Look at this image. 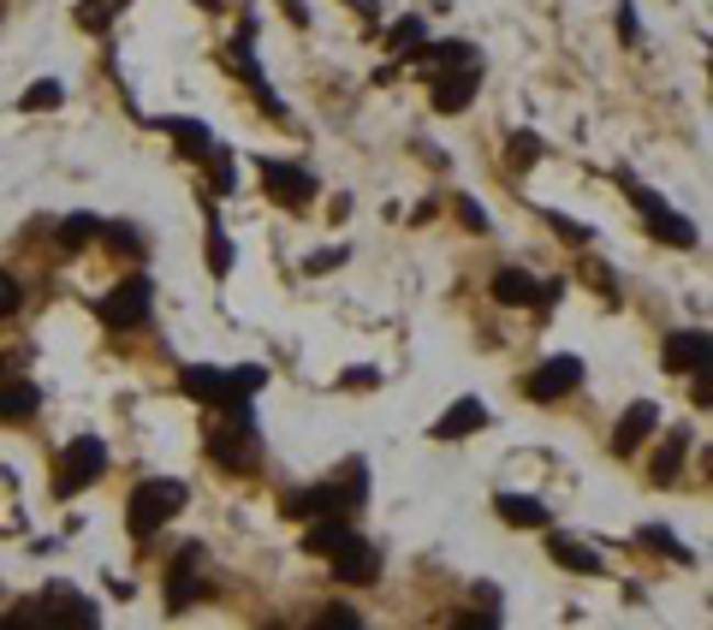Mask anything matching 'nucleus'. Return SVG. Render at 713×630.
<instances>
[{
	"instance_id": "20e7f679",
	"label": "nucleus",
	"mask_w": 713,
	"mask_h": 630,
	"mask_svg": "<svg viewBox=\"0 0 713 630\" xmlns=\"http://www.w3.org/2000/svg\"><path fill=\"white\" fill-rule=\"evenodd\" d=\"M624 190H631V202H636V209L648 214V232H654V239H660V244H678V251H690V244H695V226L683 221L678 209H666V202L654 197L648 185H636L631 173H624Z\"/></svg>"
},
{
	"instance_id": "1a4fd4ad",
	"label": "nucleus",
	"mask_w": 713,
	"mask_h": 630,
	"mask_svg": "<svg viewBox=\"0 0 713 630\" xmlns=\"http://www.w3.org/2000/svg\"><path fill=\"white\" fill-rule=\"evenodd\" d=\"M654 422H660V410H654L648 399H636L631 410H624V417H619V429H613V452H619V458H631V452L648 441V434H654Z\"/></svg>"
},
{
	"instance_id": "ddd939ff",
	"label": "nucleus",
	"mask_w": 713,
	"mask_h": 630,
	"mask_svg": "<svg viewBox=\"0 0 713 630\" xmlns=\"http://www.w3.org/2000/svg\"><path fill=\"white\" fill-rule=\"evenodd\" d=\"M493 298H500V303H542V310H547L553 286H535L523 268H500V274H493Z\"/></svg>"
},
{
	"instance_id": "b1692460",
	"label": "nucleus",
	"mask_w": 713,
	"mask_h": 630,
	"mask_svg": "<svg viewBox=\"0 0 713 630\" xmlns=\"http://www.w3.org/2000/svg\"><path fill=\"white\" fill-rule=\"evenodd\" d=\"M90 232H96L90 214H71V221L60 226V244H71V251H78V244H90Z\"/></svg>"
},
{
	"instance_id": "aec40b11",
	"label": "nucleus",
	"mask_w": 713,
	"mask_h": 630,
	"mask_svg": "<svg viewBox=\"0 0 713 630\" xmlns=\"http://www.w3.org/2000/svg\"><path fill=\"white\" fill-rule=\"evenodd\" d=\"M683 446H690V434L672 429L660 446V458H654V482H678V464H683Z\"/></svg>"
},
{
	"instance_id": "2f4dec72",
	"label": "nucleus",
	"mask_w": 713,
	"mask_h": 630,
	"mask_svg": "<svg viewBox=\"0 0 713 630\" xmlns=\"http://www.w3.org/2000/svg\"><path fill=\"white\" fill-rule=\"evenodd\" d=\"M392 42H399V48H422V24H416V19H404L399 31H392Z\"/></svg>"
},
{
	"instance_id": "a211bd4d",
	"label": "nucleus",
	"mask_w": 713,
	"mask_h": 630,
	"mask_svg": "<svg viewBox=\"0 0 713 630\" xmlns=\"http://www.w3.org/2000/svg\"><path fill=\"white\" fill-rule=\"evenodd\" d=\"M547 553H553V560H559L565 571H601V553L583 548V541H571V535H553Z\"/></svg>"
},
{
	"instance_id": "0eeeda50",
	"label": "nucleus",
	"mask_w": 713,
	"mask_h": 630,
	"mask_svg": "<svg viewBox=\"0 0 713 630\" xmlns=\"http://www.w3.org/2000/svg\"><path fill=\"white\" fill-rule=\"evenodd\" d=\"M577 387H583V363H577V357H553V363H542V369L523 380V393H530L535 405L565 399V393H577Z\"/></svg>"
},
{
	"instance_id": "2eb2a0df",
	"label": "nucleus",
	"mask_w": 713,
	"mask_h": 630,
	"mask_svg": "<svg viewBox=\"0 0 713 630\" xmlns=\"http://www.w3.org/2000/svg\"><path fill=\"white\" fill-rule=\"evenodd\" d=\"M36 417V387L19 375H0V422H31Z\"/></svg>"
},
{
	"instance_id": "4be33fe9",
	"label": "nucleus",
	"mask_w": 713,
	"mask_h": 630,
	"mask_svg": "<svg viewBox=\"0 0 713 630\" xmlns=\"http://www.w3.org/2000/svg\"><path fill=\"white\" fill-rule=\"evenodd\" d=\"M101 239H108L113 251H131V256H143V239H137V232H131L125 221H108V226H101Z\"/></svg>"
},
{
	"instance_id": "f257e3e1",
	"label": "nucleus",
	"mask_w": 713,
	"mask_h": 630,
	"mask_svg": "<svg viewBox=\"0 0 713 630\" xmlns=\"http://www.w3.org/2000/svg\"><path fill=\"white\" fill-rule=\"evenodd\" d=\"M179 506H185V482H167V476L143 482V488L131 494V506H125L131 535H155V530H161V523H167Z\"/></svg>"
},
{
	"instance_id": "39448f33",
	"label": "nucleus",
	"mask_w": 713,
	"mask_h": 630,
	"mask_svg": "<svg viewBox=\"0 0 713 630\" xmlns=\"http://www.w3.org/2000/svg\"><path fill=\"white\" fill-rule=\"evenodd\" d=\"M149 303H155L149 280H143V274H131V280H120L108 298H101V321H108V328H137V321L149 316Z\"/></svg>"
},
{
	"instance_id": "f704fd0d",
	"label": "nucleus",
	"mask_w": 713,
	"mask_h": 630,
	"mask_svg": "<svg viewBox=\"0 0 713 630\" xmlns=\"http://www.w3.org/2000/svg\"><path fill=\"white\" fill-rule=\"evenodd\" d=\"M458 625H464V630H488V625H500V619H493V612H464Z\"/></svg>"
},
{
	"instance_id": "6e6552de",
	"label": "nucleus",
	"mask_w": 713,
	"mask_h": 630,
	"mask_svg": "<svg viewBox=\"0 0 713 630\" xmlns=\"http://www.w3.org/2000/svg\"><path fill=\"white\" fill-rule=\"evenodd\" d=\"M333 577H339V583H375V577H381V560H375L369 541L345 535L339 548H333Z\"/></svg>"
},
{
	"instance_id": "5701e85b",
	"label": "nucleus",
	"mask_w": 713,
	"mask_h": 630,
	"mask_svg": "<svg viewBox=\"0 0 713 630\" xmlns=\"http://www.w3.org/2000/svg\"><path fill=\"white\" fill-rule=\"evenodd\" d=\"M209 268H214V274H232V239H226L221 226L209 232Z\"/></svg>"
},
{
	"instance_id": "dca6fc26",
	"label": "nucleus",
	"mask_w": 713,
	"mask_h": 630,
	"mask_svg": "<svg viewBox=\"0 0 713 630\" xmlns=\"http://www.w3.org/2000/svg\"><path fill=\"white\" fill-rule=\"evenodd\" d=\"M493 511H500L505 523H517V530H547V506L542 500H530V494H500V500H493Z\"/></svg>"
},
{
	"instance_id": "7c9ffc66",
	"label": "nucleus",
	"mask_w": 713,
	"mask_h": 630,
	"mask_svg": "<svg viewBox=\"0 0 713 630\" xmlns=\"http://www.w3.org/2000/svg\"><path fill=\"white\" fill-rule=\"evenodd\" d=\"M12 310H19V280L0 274V316H12Z\"/></svg>"
},
{
	"instance_id": "7ed1b4c3",
	"label": "nucleus",
	"mask_w": 713,
	"mask_h": 630,
	"mask_svg": "<svg viewBox=\"0 0 713 630\" xmlns=\"http://www.w3.org/2000/svg\"><path fill=\"white\" fill-rule=\"evenodd\" d=\"M101 471H108V446H101L96 434H83V441H71L60 452V476H54V488H60V500H71V494H83Z\"/></svg>"
},
{
	"instance_id": "4468645a",
	"label": "nucleus",
	"mask_w": 713,
	"mask_h": 630,
	"mask_svg": "<svg viewBox=\"0 0 713 630\" xmlns=\"http://www.w3.org/2000/svg\"><path fill=\"white\" fill-rule=\"evenodd\" d=\"M488 422V410H482V399H458L453 410H446L441 422H434V441H464V434H476Z\"/></svg>"
},
{
	"instance_id": "9b49d317",
	"label": "nucleus",
	"mask_w": 713,
	"mask_h": 630,
	"mask_svg": "<svg viewBox=\"0 0 713 630\" xmlns=\"http://www.w3.org/2000/svg\"><path fill=\"white\" fill-rule=\"evenodd\" d=\"M476 101V66L464 60L458 71H441V78H434V108L441 113H458V108H470Z\"/></svg>"
},
{
	"instance_id": "72a5a7b5",
	"label": "nucleus",
	"mask_w": 713,
	"mask_h": 630,
	"mask_svg": "<svg viewBox=\"0 0 713 630\" xmlns=\"http://www.w3.org/2000/svg\"><path fill=\"white\" fill-rule=\"evenodd\" d=\"M619 36H624V42H636V7H631V0L619 7Z\"/></svg>"
},
{
	"instance_id": "412c9836",
	"label": "nucleus",
	"mask_w": 713,
	"mask_h": 630,
	"mask_svg": "<svg viewBox=\"0 0 713 630\" xmlns=\"http://www.w3.org/2000/svg\"><path fill=\"white\" fill-rule=\"evenodd\" d=\"M66 101V90L54 78H42V84H31V90H24V113H48V108H60Z\"/></svg>"
},
{
	"instance_id": "a878e982",
	"label": "nucleus",
	"mask_w": 713,
	"mask_h": 630,
	"mask_svg": "<svg viewBox=\"0 0 713 630\" xmlns=\"http://www.w3.org/2000/svg\"><path fill=\"white\" fill-rule=\"evenodd\" d=\"M643 541H654V548H666V560H678V565H690V560H695V553L683 548V541H672L666 530H643Z\"/></svg>"
},
{
	"instance_id": "393cba45",
	"label": "nucleus",
	"mask_w": 713,
	"mask_h": 630,
	"mask_svg": "<svg viewBox=\"0 0 713 630\" xmlns=\"http://www.w3.org/2000/svg\"><path fill=\"white\" fill-rule=\"evenodd\" d=\"M512 161H517V167L542 161V137H535V131H517V137H512Z\"/></svg>"
},
{
	"instance_id": "473e14b6",
	"label": "nucleus",
	"mask_w": 713,
	"mask_h": 630,
	"mask_svg": "<svg viewBox=\"0 0 713 630\" xmlns=\"http://www.w3.org/2000/svg\"><path fill=\"white\" fill-rule=\"evenodd\" d=\"M345 262V251H322V256H310V274H333Z\"/></svg>"
},
{
	"instance_id": "6ab92c4d",
	"label": "nucleus",
	"mask_w": 713,
	"mask_h": 630,
	"mask_svg": "<svg viewBox=\"0 0 713 630\" xmlns=\"http://www.w3.org/2000/svg\"><path fill=\"white\" fill-rule=\"evenodd\" d=\"M345 535H352V523H345V518H310V535H303V553H333Z\"/></svg>"
},
{
	"instance_id": "c756f323",
	"label": "nucleus",
	"mask_w": 713,
	"mask_h": 630,
	"mask_svg": "<svg viewBox=\"0 0 713 630\" xmlns=\"http://www.w3.org/2000/svg\"><path fill=\"white\" fill-rule=\"evenodd\" d=\"M547 221H553V232H559L565 244H589V232L577 226V221H565V214H547Z\"/></svg>"
},
{
	"instance_id": "f03ea898",
	"label": "nucleus",
	"mask_w": 713,
	"mask_h": 630,
	"mask_svg": "<svg viewBox=\"0 0 713 630\" xmlns=\"http://www.w3.org/2000/svg\"><path fill=\"white\" fill-rule=\"evenodd\" d=\"M363 482H369V476H363V464H352L339 482H315V488H303L292 500V511H298V518H345V511L363 500Z\"/></svg>"
},
{
	"instance_id": "cd10ccee",
	"label": "nucleus",
	"mask_w": 713,
	"mask_h": 630,
	"mask_svg": "<svg viewBox=\"0 0 713 630\" xmlns=\"http://www.w3.org/2000/svg\"><path fill=\"white\" fill-rule=\"evenodd\" d=\"M322 625H327V630H357V625H363V612H352V607H327V612H322Z\"/></svg>"
},
{
	"instance_id": "c85d7f7f",
	"label": "nucleus",
	"mask_w": 713,
	"mask_h": 630,
	"mask_svg": "<svg viewBox=\"0 0 713 630\" xmlns=\"http://www.w3.org/2000/svg\"><path fill=\"white\" fill-rule=\"evenodd\" d=\"M458 214H464V226H470V232H488V214H482V202H476V197H458Z\"/></svg>"
},
{
	"instance_id": "423d86ee",
	"label": "nucleus",
	"mask_w": 713,
	"mask_h": 630,
	"mask_svg": "<svg viewBox=\"0 0 713 630\" xmlns=\"http://www.w3.org/2000/svg\"><path fill=\"white\" fill-rule=\"evenodd\" d=\"M261 190H268L280 209H303L315 197V173L292 167V161H261Z\"/></svg>"
},
{
	"instance_id": "f3484780",
	"label": "nucleus",
	"mask_w": 713,
	"mask_h": 630,
	"mask_svg": "<svg viewBox=\"0 0 713 630\" xmlns=\"http://www.w3.org/2000/svg\"><path fill=\"white\" fill-rule=\"evenodd\" d=\"M167 137L179 143V150L191 155V161H209V155H214V137H209V131H202L197 120H167Z\"/></svg>"
},
{
	"instance_id": "f8f14e48",
	"label": "nucleus",
	"mask_w": 713,
	"mask_h": 630,
	"mask_svg": "<svg viewBox=\"0 0 713 630\" xmlns=\"http://www.w3.org/2000/svg\"><path fill=\"white\" fill-rule=\"evenodd\" d=\"M708 328H683V333H672L666 340V369H678V375H690V369H702L708 363Z\"/></svg>"
},
{
	"instance_id": "9d476101",
	"label": "nucleus",
	"mask_w": 713,
	"mask_h": 630,
	"mask_svg": "<svg viewBox=\"0 0 713 630\" xmlns=\"http://www.w3.org/2000/svg\"><path fill=\"white\" fill-rule=\"evenodd\" d=\"M197 553H202V548H185V553H179V565L167 571V607H172V612H185V607H197V600H202Z\"/></svg>"
},
{
	"instance_id": "bb28decb",
	"label": "nucleus",
	"mask_w": 713,
	"mask_h": 630,
	"mask_svg": "<svg viewBox=\"0 0 713 630\" xmlns=\"http://www.w3.org/2000/svg\"><path fill=\"white\" fill-rule=\"evenodd\" d=\"M108 19H113V12L101 7V0H83V7H78V24H83V31H108Z\"/></svg>"
}]
</instances>
